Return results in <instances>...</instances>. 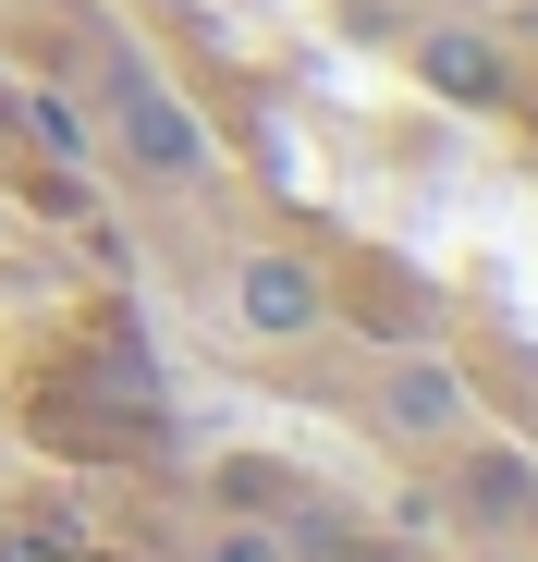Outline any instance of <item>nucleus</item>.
I'll return each mask as SVG.
<instances>
[{
  "mask_svg": "<svg viewBox=\"0 0 538 562\" xmlns=\"http://www.w3.org/2000/svg\"><path fill=\"white\" fill-rule=\"evenodd\" d=\"M123 147H135V171H159V183H197V171H209L197 111L171 99L159 74H135V61H123Z\"/></svg>",
  "mask_w": 538,
  "mask_h": 562,
  "instance_id": "1",
  "label": "nucleus"
},
{
  "mask_svg": "<svg viewBox=\"0 0 538 562\" xmlns=\"http://www.w3.org/2000/svg\"><path fill=\"white\" fill-rule=\"evenodd\" d=\"M233 318L257 330V342H306L330 306H318V269L306 257H245L233 269Z\"/></svg>",
  "mask_w": 538,
  "mask_h": 562,
  "instance_id": "2",
  "label": "nucleus"
},
{
  "mask_svg": "<svg viewBox=\"0 0 538 562\" xmlns=\"http://www.w3.org/2000/svg\"><path fill=\"white\" fill-rule=\"evenodd\" d=\"M416 74L440 86V99H466V111H502V99H514V61H502L478 25H428V37H416Z\"/></svg>",
  "mask_w": 538,
  "mask_h": 562,
  "instance_id": "3",
  "label": "nucleus"
},
{
  "mask_svg": "<svg viewBox=\"0 0 538 562\" xmlns=\"http://www.w3.org/2000/svg\"><path fill=\"white\" fill-rule=\"evenodd\" d=\"M380 416H392V440H453V428H466V380H453L440 355H392Z\"/></svg>",
  "mask_w": 538,
  "mask_h": 562,
  "instance_id": "4",
  "label": "nucleus"
},
{
  "mask_svg": "<svg viewBox=\"0 0 538 562\" xmlns=\"http://www.w3.org/2000/svg\"><path fill=\"white\" fill-rule=\"evenodd\" d=\"M466 514H478V526L538 514V464H526V452H478V464H466Z\"/></svg>",
  "mask_w": 538,
  "mask_h": 562,
  "instance_id": "5",
  "label": "nucleus"
},
{
  "mask_svg": "<svg viewBox=\"0 0 538 562\" xmlns=\"http://www.w3.org/2000/svg\"><path fill=\"white\" fill-rule=\"evenodd\" d=\"M25 135H37L49 159H86V147H99V135H86V111H74V99H49V86L25 99Z\"/></svg>",
  "mask_w": 538,
  "mask_h": 562,
  "instance_id": "6",
  "label": "nucleus"
},
{
  "mask_svg": "<svg viewBox=\"0 0 538 562\" xmlns=\"http://www.w3.org/2000/svg\"><path fill=\"white\" fill-rule=\"evenodd\" d=\"M0 562H74L61 526H0Z\"/></svg>",
  "mask_w": 538,
  "mask_h": 562,
  "instance_id": "7",
  "label": "nucleus"
},
{
  "mask_svg": "<svg viewBox=\"0 0 538 562\" xmlns=\"http://www.w3.org/2000/svg\"><path fill=\"white\" fill-rule=\"evenodd\" d=\"M209 562H282V538H257V526H233V538H209Z\"/></svg>",
  "mask_w": 538,
  "mask_h": 562,
  "instance_id": "8",
  "label": "nucleus"
}]
</instances>
